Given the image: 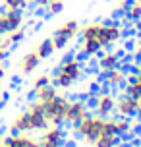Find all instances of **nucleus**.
Masks as SVG:
<instances>
[{"label":"nucleus","instance_id":"37","mask_svg":"<svg viewBox=\"0 0 141 147\" xmlns=\"http://www.w3.org/2000/svg\"><path fill=\"white\" fill-rule=\"evenodd\" d=\"M4 35V27H2V23H0V37Z\"/></svg>","mask_w":141,"mask_h":147},{"label":"nucleus","instance_id":"14","mask_svg":"<svg viewBox=\"0 0 141 147\" xmlns=\"http://www.w3.org/2000/svg\"><path fill=\"white\" fill-rule=\"evenodd\" d=\"M77 33H79V23L75 22V20H68V22H64L58 29L54 31V37H60V39H64V41H70V39H74Z\"/></svg>","mask_w":141,"mask_h":147},{"label":"nucleus","instance_id":"20","mask_svg":"<svg viewBox=\"0 0 141 147\" xmlns=\"http://www.w3.org/2000/svg\"><path fill=\"white\" fill-rule=\"evenodd\" d=\"M99 27H101V23H87V25H83V29H81V41H89V39H95V41H97Z\"/></svg>","mask_w":141,"mask_h":147},{"label":"nucleus","instance_id":"3","mask_svg":"<svg viewBox=\"0 0 141 147\" xmlns=\"http://www.w3.org/2000/svg\"><path fill=\"white\" fill-rule=\"evenodd\" d=\"M68 105H70V99H66L62 95H56L54 99L43 103V110H45V116L48 118V124H54V126L66 124Z\"/></svg>","mask_w":141,"mask_h":147},{"label":"nucleus","instance_id":"6","mask_svg":"<svg viewBox=\"0 0 141 147\" xmlns=\"http://www.w3.org/2000/svg\"><path fill=\"white\" fill-rule=\"evenodd\" d=\"M27 114H29V120H31V132H43L45 128H48V118L45 116V110H43V103L41 101H33L27 109Z\"/></svg>","mask_w":141,"mask_h":147},{"label":"nucleus","instance_id":"30","mask_svg":"<svg viewBox=\"0 0 141 147\" xmlns=\"http://www.w3.org/2000/svg\"><path fill=\"white\" fill-rule=\"evenodd\" d=\"M134 64L137 66V72H141V52H137V54H135V60H134Z\"/></svg>","mask_w":141,"mask_h":147},{"label":"nucleus","instance_id":"23","mask_svg":"<svg viewBox=\"0 0 141 147\" xmlns=\"http://www.w3.org/2000/svg\"><path fill=\"white\" fill-rule=\"evenodd\" d=\"M114 122H116V132L118 136H124L132 130V118H124V116H118L114 118Z\"/></svg>","mask_w":141,"mask_h":147},{"label":"nucleus","instance_id":"16","mask_svg":"<svg viewBox=\"0 0 141 147\" xmlns=\"http://www.w3.org/2000/svg\"><path fill=\"white\" fill-rule=\"evenodd\" d=\"M12 132H31V120H29V114H27V110H23L21 114H17L14 118V122H12Z\"/></svg>","mask_w":141,"mask_h":147},{"label":"nucleus","instance_id":"12","mask_svg":"<svg viewBox=\"0 0 141 147\" xmlns=\"http://www.w3.org/2000/svg\"><path fill=\"white\" fill-rule=\"evenodd\" d=\"M39 64H41L39 52L31 51V52H27V54H23L21 62H19V72H21V76H29V74H33L39 68Z\"/></svg>","mask_w":141,"mask_h":147},{"label":"nucleus","instance_id":"17","mask_svg":"<svg viewBox=\"0 0 141 147\" xmlns=\"http://www.w3.org/2000/svg\"><path fill=\"white\" fill-rule=\"evenodd\" d=\"M33 95H35V99L37 101H41V103H46V101H50V99H54V97L58 95V87H54V85H45V87L41 89H35L33 91Z\"/></svg>","mask_w":141,"mask_h":147},{"label":"nucleus","instance_id":"9","mask_svg":"<svg viewBox=\"0 0 141 147\" xmlns=\"http://www.w3.org/2000/svg\"><path fill=\"white\" fill-rule=\"evenodd\" d=\"M91 110L87 107L85 101H70L68 105V112H66V122L68 124H77L81 118H85Z\"/></svg>","mask_w":141,"mask_h":147},{"label":"nucleus","instance_id":"24","mask_svg":"<svg viewBox=\"0 0 141 147\" xmlns=\"http://www.w3.org/2000/svg\"><path fill=\"white\" fill-rule=\"evenodd\" d=\"M64 10V0H48V4L45 6L46 16H56Z\"/></svg>","mask_w":141,"mask_h":147},{"label":"nucleus","instance_id":"13","mask_svg":"<svg viewBox=\"0 0 141 147\" xmlns=\"http://www.w3.org/2000/svg\"><path fill=\"white\" fill-rule=\"evenodd\" d=\"M41 140H43V141H52V143H58V145H64V141H66V134H64V130H62V126L50 124L48 128L43 130Z\"/></svg>","mask_w":141,"mask_h":147},{"label":"nucleus","instance_id":"8","mask_svg":"<svg viewBox=\"0 0 141 147\" xmlns=\"http://www.w3.org/2000/svg\"><path fill=\"white\" fill-rule=\"evenodd\" d=\"M23 22H25V18H23L21 10H2L0 12V23L4 27V33L19 29L23 25Z\"/></svg>","mask_w":141,"mask_h":147},{"label":"nucleus","instance_id":"26","mask_svg":"<svg viewBox=\"0 0 141 147\" xmlns=\"http://www.w3.org/2000/svg\"><path fill=\"white\" fill-rule=\"evenodd\" d=\"M103 134H106V136H118V132H116V122H114V118L106 116L103 120Z\"/></svg>","mask_w":141,"mask_h":147},{"label":"nucleus","instance_id":"18","mask_svg":"<svg viewBox=\"0 0 141 147\" xmlns=\"http://www.w3.org/2000/svg\"><path fill=\"white\" fill-rule=\"evenodd\" d=\"M35 51L39 52V56H41V60H45V58H50L52 54L56 52V47H54V43H52V37L50 39H45L43 43L39 45Z\"/></svg>","mask_w":141,"mask_h":147},{"label":"nucleus","instance_id":"33","mask_svg":"<svg viewBox=\"0 0 141 147\" xmlns=\"http://www.w3.org/2000/svg\"><path fill=\"white\" fill-rule=\"evenodd\" d=\"M6 54H8V51L0 49V62H4V60H6Z\"/></svg>","mask_w":141,"mask_h":147},{"label":"nucleus","instance_id":"35","mask_svg":"<svg viewBox=\"0 0 141 147\" xmlns=\"http://www.w3.org/2000/svg\"><path fill=\"white\" fill-rule=\"evenodd\" d=\"M4 143V134H2V130H0V145Z\"/></svg>","mask_w":141,"mask_h":147},{"label":"nucleus","instance_id":"7","mask_svg":"<svg viewBox=\"0 0 141 147\" xmlns=\"http://www.w3.org/2000/svg\"><path fill=\"white\" fill-rule=\"evenodd\" d=\"M116 112L118 116L124 118H135L139 116V105H137V99L130 95H122L120 99H116Z\"/></svg>","mask_w":141,"mask_h":147},{"label":"nucleus","instance_id":"32","mask_svg":"<svg viewBox=\"0 0 141 147\" xmlns=\"http://www.w3.org/2000/svg\"><path fill=\"white\" fill-rule=\"evenodd\" d=\"M4 76H6V70H4V62H0V81L4 80Z\"/></svg>","mask_w":141,"mask_h":147},{"label":"nucleus","instance_id":"22","mask_svg":"<svg viewBox=\"0 0 141 147\" xmlns=\"http://www.w3.org/2000/svg\"><path fill=\"white\" fill-rule=\"evenodd\" d=\"M126 18L134 23L141 22V2L134 0V2L130 4V8H128V12H126Z\"/></svg>","mask_w":141,"mask_h":147},{"label":"nucleus","instance_id":"4","mask_svg":"<svg viewBox=\"0 0 141 147\" xmlns=\"http://www.w3.org/2000/svg\"><path fill=\"white\" fill-rule=\"evenodd\" d=\"M124 35V29L120 27L118 23L110 22V20H104V23H101L99 27V35H97V41L101 45V49H108L112 45H116Z\"/></svg>","mask_w":141,"mask_h":147},{"label":"nucleus","instance_id":"36","mask_svg":"<svg viewBox=\"0 0 141 147\" xmlns=\"http://www.w3.org/2000/svg\"><path fill=\"white\" fill-rule=\"evenodd\" d=\"M135 76H137V81H139V83H141V72H137V74H135Z\"/></svg>","mask_w":141,"mask_h":147},{"label":"nucleus","instance_id":"31","mask_svg":"<svg viewBox=\"0 0 141 147\" xmlns=\"http://www.w3.org/2000/svg\"><path fill=\"white\" fill-rule=\"evenodd\" d=\"M39 141H41V147H62L58 143H52V141H43V140H39Z\"/></svg>","mask_w":141,"mask_h":147},{"label":"nucleus","instance_id":"1","mask_svg":"<svg viewBox=\"0 0 141 147\" xmlns=\"http://www.w3.org/2000/svg\"><path fill=\"white\" fill-rule=\"evenodd\" d=\"M83 62L77 56H64L62 62L56 66L54 78H52V85L58 89H68L72 83L79 80L83 76Z\"/></svg>","mask_w":141,"mask_h":147},{"label":"nucleus","instance_id":"28","mask_svg":"<svg viewBox=\"0 0 141 147\" xmlns=\"http://www.w3.org/2000/svg\"><path fill=\"white\" fill-rule=\"evenodd\" d=\"M48 83H52V78L48 76V74H41L39 78H35V83H33V91H35V89L45 87V85H48Z\"/></svg>","mask_w":141,"mask_h":147},{"label":"nucleus","instance_id":"27","mask_svg":"<svg viewBox=\"0 0 141 147\" xmlns=\"http://www.w3.org/2000/svg\"><path fill=\"white\" fill-rule=\"evenodd\" d=\"M29 0H4V8L6 10H23L27 6Z\"/></svg>","mask_w":141,"mask_h":147},{"label":"nucleus","instance_id":"29","mask_svg":"<svg viewBox=\"0 0 141 147\" xmlns=\"http://www.w3.org/2000/svg\"><path fill=\"white\" fill-rule=\"evenodd\" d=\"M130 4H132V0H122V2L118 4L120 12H124V14H126V12H128V8H130Z\"/></svg>","mask_w":141,"mask_h":147},{"label":"nucleus","instance_id":"21","mask_svg":"<svg viewBox=\"0 0 141 147\" xmlns=\"http://www.w3.org/2000/svg\"><path fill=\"white\" fill-rule=\"evenodd\" d=\"M120 136H106V134H101L99 138H97V141L93 143V147H114L116 143H118Z\"/></svg>","mask_w":141,"mask_h":147},{"label":"nucleus","instance_id":"25","mask_svg":"<svg viewBox=\"0 0 141 147\" xmlns=\"http://www.w3.org/2000/svg\"><path fill=\"white\" fill-rule=\"evenodd\" d=\"M122 95H130V97L139 99V97H141V83H139V81H135V83H128L126 87H122Z\"/></svg>","mask_w":141,"mask_h":147},{"label":"nucleus","instance_id":"34","mask_svg":"<svg viewBox=\"0 0 141 147\" xmlns=\"http://www.w3.org/2000/svg\"><path fill=\"white\" fill-rule=\"evenodd\" d=\"M4 105H6V97H4V99H0V110H2V107H4Z\"/></svg>","mask_w":141,"mask_h":147},{"label":"nucleus","instance_id":"15","mask_svg":"<svg viewBox=\"0 0 141 147\" xmlns=\"http://www.w3.org/2000/svg\"><path fill=\"white\" fill-rule=\"evenodd\" d=\"M118 66H122V56H118V52H106L99 60V68L103 72L112 70V68H118Z\"/></svg>","mask_w":141,"mask_h":147},{"label":"nucleus","instance_id":"11","mask_svg":"<svg viewBox=\"0 0 141 147\" xmlns=\"http://www.w3.org/2000/svg\"><path fill=\"white\" fill-rule=\"evenodd\" d=\"M126 78H128V72L122 66L103 72V80L108 87H122V85L126 83Z\"/></svg>","mask_w":141,"mask_h":147},{"label":"nucleus","instance_id":"19","mask_svg":"<svg viewBox=\"0 0 141 147\" xmlns=\"http://www.w3.org/2000/svg\"><path fill=\"white\" fill-rule=\"evenodd\" d=\"M81 51L85 56H97L101 52V45L95 39H89V41H81Z\"/></svg>","mask_w":141,"mask_h":147},{"label":"nucleus","instance_id":"2","mask_svg":"<svg viewBox=\"0 0 141 147\" xmlns=\"http://www.w3.org/2000/svg\"><path fill=\"white\" fill-rule=\"evenodd\" d=\"M103 116H99V114H93V112H89L85 118H81L77 124H74V130L75 134L79 136V138H83V140L87 141V143H95L97 138L103 134Z\"/></svg>","mask_w":141,"mask_h":147},{"label":"nucleus","instance_id":"10","mask_svg":"<svg viewBox=\"0 0 141 147\" xmlns=\"http://www.w3.org/2000/svg\"><path fill=\"white\" fill-rule=\"evenodd\" d=\"M4 145L6 147H41V141L27 136V132H15L14 136L4 138Z\"/></svg>","mask_w":141,"mask_h":147},{"label":"nucleus","instance_id":"38","mask_svg":"<svg viewBox=\"0 0 141 147\" xmlns=\"http://www.w3.org/2000/svg\"><path fill=\"white\" fill-rule=\"evenodd\" d=\"M137 105H139V114H141V97L137 99Z\"/></svg>","mask_w":141,"mask_h":147},{"label":"nucleus","instance_id":"5","mask_svg":"<svg viewBox=\"0 0 141 147\" xmlns=\"http://www.w3.org/2000/svg\"><path fill=\"white\" fill-rule=\"evenodd\" d=\"M91 97H93V110H95V114L106 118L114 112V109H116V99H118L116 95H112V93H108L104 89V91L93 93Z\"/></svg>","mask_w":141,"mask_h":147},{"label":"nucleus","instance_id":"39","mask_svg":"<svg viewBox=\"0 0 141 147\" xmlns=\"http://www.w3.org/2000/svg\"><path fill=\"white\" fill-rule=\"evenodd\" d=\"M137 2H141V0H137Z\"/></svg>","mask_w":141,"mask_h":147}]
</instances>
